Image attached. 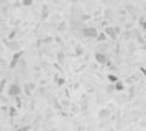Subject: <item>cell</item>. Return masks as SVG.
<instances>
[{
    "label": "cell",
    "mask_w": 146,
    "mask_h": 131,
    "mask_svg": "<svg viewBox=\"0 0 146 131\" xmlns=\"http://www.w3.org/2000/svg\"><path fill=\"white\" fill-rule=\"evenodd\" d=\"M97 34H99V31H97L95 26H84V28H82V36L87 38V39H95Z\"/></svg>",
    "instance_id": "obj_1"
},
{
    "label": "cell",
    "mask_w": 146,
    "mask_h": 131,
    "mask_svg": "<svg viewBox=\"0 0 146 131\" xmlns=\"http://www.w3.org/2000/svg\"><path fill=\"white\" fill-rule=\"evenodd\" d=\"M104 33L108 36V39H117V36L120 33V28L118 26H105V31Z\"/></svg>",
    "instance_id": "obj_2"
},
{
    "label": "cell",
    "mask_w": 146,
    "mask_h": 131,
    "mask_svg": "<svg viewBox=\"0 0 146 131\" xmlns=\"http://www.w3.org/2000/svg\"><path fill=\"white\" fill-rule=\"evenodd\" d=\"M8 97H17V95H21V89L18 84H10L7 89Z\"/></svg>",
    "instance_id": "obj_3"
},
{
    "label": "cell",
    "mask_w": 146,
    "mask_h": 131,
    "mask_svg": "<svg viewBox=\"0 0 146 131\" xmlns=\"http://www.w3.org/2000/svg\"><path fill=\"white\" fill-rule=\"evenodd\" d=\"M21 56H23V52H21V51H15L13 58H12V61H10V67H12V69H15V67L18 66V62H20Z\"/></svg>",
    "instance_id": "obj_4"
},
{
    "label": "cell",
    "mask_w": 146,
    "mask_h": 131,
    "mask_svg": "<svg viewBox=\"0 0 146 131\" xmlns=\"http://www.w3.org/2000/svg\"><path fill=\"white\" fill-rule=\"evenodd\" d=\"M95 61H97L99 64H107V62H108V59H107V54H105V52H100V51L95 52Z\"/></svg>",
    "instance_id": "obj_5"
},
{
    "label": "cell",
    "mask_w": 146,
    "mask_h": 131,
    "mask_svg": "<svg viewBox=\"0 0 146 131\" xmlns=\"http://www.w3.org/2000/svg\"><path fill=\"white\" fill-rule=\"evenodd\" d=\"M5 46H7L8 49H12V51H20V44L17 43V41H5Z\"/></svg>",
    "instance_id": "obj_6"
},
{
    "label": "cell",
    "mask_w": 146,
    "mask_h": 131,
    "mask_svg": "<svg viewBox=\"0 0 146 131\" xmlns=\"http://www.w3.org/2000/svg\"><path fill=\"white\" fill-rule=\"evenodd\" d=\"M48 17H49V7L43 5V8H41V20H46Z\"/></svg>",
    "instance_id": "obj_7"
},
{
    "label": "cell",
    "mask_w": 146,
    "mask_h": 131,
    "mask_svg": "<svg viewBox=\"0 0 146 131\" xmlns=\"http://www.w3.org/2000/svg\"><path fill=\"white\" fill-rule=\"evenodd\" d=\"M113 85H115V90H117V92H123V90H125V84H123L120 79H118V80H117Z\"/></svg>",
    "instance_id": "obj_8"
},
{
    "label": "cell",
    "mask_w": 146,
    "mask_h": 131,
    "mask_svg": "<svg viewBox=\"0 0 146 131\" xmlns=\"http://www.w3.org/2000/svg\"><path fill=\"white\" fill-rule=\"evenodd\" d=\"M97 41H99V43H104V41H107V39H108V36H107L105 33H99V34H97Z\"/></svg>",
    "instance_id": "obj_9"
},
{
    "label": "cell",
    "mask_w": 146,
    "mask_h": 131,
    "mask_svg": "<svg viewBox=\"0 0 146 131\" xmlns=\"http://www.w3.org/2000/svg\"><path fill=\"white\" fill-rule=\"evenodd\" d=\"M33 87H35L33 84H27V85H25V89H23V90H25V95H31V90H33Z\"/></svg>",
    "instance_id": "obj_10"
},
{
    "label": "cell",
    "mask_w": 146,
    "mask_h": 131,
    "mask_svg": "<svg viewBox=\"0 0 146 131\" xmlns=\"http://www.w3.org/2000/svg\"><path fill=\"white\" fill-rule=\"evenodd\" d=\"M107 79H108V82H110V84H115V82L118 80V77H117L115 74H108V75H107Z\"/></svg>",
    "instance_id": "obj_11"
},
{
    "label": "cell",
    "mask_w": 146,
    "mask_h": 131,
    "mask_svg": "<svg viewBox=\"0 0 146 131\" xmlns=\"http://www.w3.org/2000/svg\"><path fill=\"white\" fill-rule=\"evenodd\" d=\"M15 98V107H17V108H21V107H23V105H21V98H20V95H17V97H13Z\"/></svg>",
    "instance_id": "obj_12"
},
{
    "label": "cell",
    "mask_w": 146,
    "mask_h": 131,
    "mask_svg": "<svg viewBox=\"0 0 146 131\" xmlns=\"http://www.w3.org/2000/svg\"><path fill=\"white\" fill-rule=\"evenodd\" d=\"M5 85H7V79H2V80H0V93L3 92V89H5Z\"/></svg>",
    "instance_id": "obj_13"
},
{
    "label": "cell",
    "mask_w": 146,
    "mask_h": 131,
    "mask_svg": "<svg viewBox=\"0 0 146 131\" xmlns=\"http://www.w3.org/2000/svg\"><path fill=\"white\" fill-rule=\"evenodd\" d=\"M31 3H33V0H21V5L23 7H30Z\"/></svg>",
    "instance_id": "obj_14"
},
{
    "label": "cell",
    "mask_w": 146,
    "mask_h": 131,
    "mask_svg": "<svg viewBox=\"0 0 146 131\" xmlns=\"http://www.w3.org/2000/svg\"><path fill=\"white\" fill-rule=\"evenodd\" d=\"M139 26L143 30H146V18H139Z\"/></svg>",
    "instance_id": "obj_15"
},
{
    "label": "cell",
    "mask_w": 146,
    "mask_h": 131,
    "mask_svg": "<svg viewBox=\"0 0 146 131\" xmlns=\"http://www.w3.org/2000/svg\"><path fill=\"white\" fill-rule=\"evenodd\" d=\"M108 115H110V111L108 110H102L100 111V118H105V116H108Z\"/></svg>",
    "instance_id": "obj_16"
},
{
    "label": "cell",
    "mask_w": 146,
    "mask_h": 131,
    "mask_svg": "<svg viewBox=\"0 0 146 131\" xmlns=\"http://www.w3.org/2000/svg\"><path fill=\"white\" fill-rule=\"evenodd\" d=\"M8 113H10V116H15V113H17V110H15V107H10V110H8Z\"/></svg>",
    "instance_id": "obj_17"
},
{
    "label": "cell",
    "mask_w": 146,
    "mask_h": 131,
    "mask_svg": "<svg viewBox=\"0 0 146 131\" xmlns=\"http://www.w3.org/2000/svg\"><path fill=\"white\" fill-rule=\"evenodd\" d=\"M107 92H110V93H112V92H115V85H108V87H107Z\"/></svg>",
    "instance_id": "obj_18"
}]
</instances>
